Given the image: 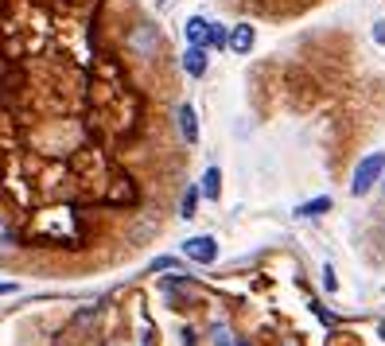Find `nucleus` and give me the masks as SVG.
<instances>
[{"mask_svg": "<svg viewBox=\"0 0 385 346\" xmlns=\"http://www.w3.org/2000/svg\"><path fill=\"white\" fill-rule=\"evenodd\" d=\"M381 175H385V152H370L366 160H362L358 168H354V183H351V191L362 199V194L374 191V183H377Z\"/></svg>", "mask_w": 385, "mask_h": 346, "instance_id": "nucleus-1", "label": "nucleus"}, {"mask_svg": "<svg viewBox=\"0 0 385 346\" xmlns=\"http://www.w3.org/2000/svg\"><path fill=\"white\" fill-rule=\"evenodd\" d=\"M183 253L191 257V261H199V265H214L218 261V241L207 237V234H199V237H191V241L183 245Z\"/></svg>", "mask_w": 385, "mask_h": 346, "instance_id": "nucleus-2", "label": "nucleus"}, {"mask_svg": "<svg viewBox=\"0 0 385 346\" xmlns=\"http://www.w3.org/2000/svg\"><path fill=\"white\" fill-rule=\"evenodd\" d=\"M109 206H133L136 203V183L129 175H117L113 183H109V194H105Z\"/></svg>", "mask_w": 385, "mask_h": 346, "instance_id": "nucleus-3", "label": "nucleus"}, {"mask_svg": "<svg viewBox=\"0 0 385 346\" xmlns=\"http://www.w3.org/2000/svg\"><path fill=\"white\" fill-rule=\"evenodd\" d=\"M129 47H133L136 55H152V51H156V27L141 24V27L133 32V39H129Z\"/></svg>", "mask_w": 385, "mask_h": 346, "instance_id": "nucleus-4", "label": "nucleus"}, {"mask_svg": "<svg viewBox=\"0 0 385 346\" xmlns=\"http://www.w3.org/2000/svg\"><path fill=\"white\" fill-rule=\"evenodd\" d=\"M253 39H257V32H253V27H249V24H237V27H234V32H230V35H226V43H230V47H234V51H237V55H249V47H253Z\"/></svg>", "mask_w": 385, "mask_h": 346, "instance_id": "nucleus-5", "label": "nucleus"}, {"mask_svg": "<svg viewBox=\"0 0 385 346\" xmlns=\"http://www.w3.org/2000/svg\"><path fill=\"white\" fill-rule=\"evenodd\" d=\"M183 70H187L191 78H202V74H207V47H187Z\"/></svg>", "mask_w": 385, "mask_h": 346, "instance_id": "nucleus-6", "label": "nucleus"}, {"mask_svg": "<svg viewBox=\"0 0 385 346\" xmlns=\"http://www.w3.org/2000/svg\"><path fill=\"white\" fill-rule=\"evenodd\" d=\"M179 133L187 136V144L199 140V121H195V109H191V105H179Z\"/></svg>", "mask_w": 385, "mask_h": 346, "instance_id": "nucleus-7", "label": "nucleus"}, {"mask_svg": "<svg viewBox=\"0 0 385 346\" xmlns=\"http://www.w3.org/2000/svg\"><path fill=\"white\" fill-rule=\"evenodd\" d=\"M327 211H331V199L319 194V199H311V203L296 206V218H319V214H327Z\"/></svg>", "mask_w": 385, "mask_h": 346, "instance_id": "nucleus-8", "label": "nucleus"}, {"mask_svg": "<svg viewBox=\"0 0 385 346\" xmlns=\"http://www.w3.org/2000/svg\"><path fill=\"white\" fill-rule=\"evenodd\" d=\"M183 35H187V43H191V47H202V39H207V20L191 16V20H187V27H183Z\"/></svg>", "mask_w": 385, "mask_h": 346, "instance_id": "nucleus-9", "label": "nucleus"}, {"mask_svg": "<svg viewBox=\"0 0 385 346\" xmlns=\"http://www.w3.org/2000/svg\"><path fill=\"white\" fill-rule=\"evenodd\" d=\"M218 191H222V171H218V168H210L207 175H202L199 194H207V199H218Z\"/></svg>", "mask_w": 385, "mask_h": 346, "instance_id": "nucleus-10", "label": "nucleus"}, {"mask_svg": "<svg viewBox=\"0 0 385 346\" xmlns=\"http://www.w3.org/2000/svg\"><path fill=\"white\" fill-rule=\"evenodd\" d=\"M202 47H226V24H210L207 20V39H202Z\"/></svg>", "mask_w": 385, "mask_h": 346, "instance_id": "nucleus-11", "label": "nucleus"}, {"mask_svg": "<svg viewBox=\"0 0 385 346\" xmlns=\"http://www.w3.org/2000/svg\"><path fill=\"white\" fill-rule=\"evenodd\" d=\"M98 312H101L98 304H93V307H82V312H78L74 319H70V327H86V323H93V319H98Z\"/></svg>", "mask_w": 385, "mask_h": 346, "instance_id": "nucleus-12", "label": "nucleus"}, {"mask_svg": "<svg viewBox=\"0 0 385 346\" xmlns=\"http://www.w3.org/2000/svg\"><path fill=\"white\" fill-rule=\"evenodd\" d=\"M195 206H199V191H187V194H183V203H179L183 218H195Z\"/></svg>", "mask_w": 385, "mask_h": 346, "instance_id": "nucleus-13", "label": "nucleus"}, {"mask_svg": "<svg viewBox=\"0 0 385 346\" xmlns=\"http://www.w3.org/2000/svg\"><path fill=\"white\" fill-rule=\"evenodd\" d=\"M323 288H327V292H335V288H339V280H335V269H331V265H327V269H323Z\"/></svg>", "mask_w": 385, "mask_h": 346, "instance_id": "nucleus-14", "label": "nucleus"}, {"mask_svg": "<svg viewBox=\"0 0 385 346\" xmlns=\"http://www.w3.org/2000/svg\"><path fill=\"white\" fill-rule=\"evenodd\" d=\"M214 346H234V338L226 335V327H214Z\"/></svg>", "mask_w": 385, "mask_h": 346, "instance_id": "nucleus-15", "label": "nucleus"}, {"mask_svg": "<svg viewBox=\"0 0 385 346\" xmlns=\"http://www.w3.org/2000/svg\"><path fill=\"white\" fill-rule=\"evenodd\" d=\"M152 269H159V272H168V269H176V257H159V261L152 265Z\"/></svg>", "mask_w": 385, "mask_h": 346, "instance_id": "nucleus-16", "label": "nucleus"}, {"mask_svg": "<svg viewBox=\"0 0 385 346\" xmlns=\"http://www.w3.org/2000/svg\"><path fill=\"white\" fill-rule=\"evenodd\" d=\"M12 241H16V237H12V229L0 222V249H4V245H12Z\"/></svg>", "mask_w": 385, "mask_h": 346, "instance_id": "nucleus-17", "label": "nucleus"}, {"mask_svg": "<svg viewBox=\"0 0 385 346\" xmlns=\"http://www.w3.org/2000/svg\"><path fill=\"white\" fill-rule=\"evenodd\" d=\"M179 338H183V346H195V331H191V327H187V331H183V335H179Z\"/></svg>", "mask_w": 385, "mask_h": 346, "instance_id": "nucleus-18", "label": "nucleus"}, {"mask_svg": "<svg viewBox=\"0 0 385 346\" xmlns=\"http://www.w3.org/2000/svg\"><path fill=\"white\" fill-rule=\"evenodd\" d=\"M374 39H377V43H385V24H374Z\"/></svg>", "mask_w": 385, "mask_h": 346, "instance_id": "nucleus-19", "label": "nucleus"}, {"mask_svg": "<svg viewBox=\"0 0 385 346\" xmlns=\"http://www.w3.org/2000/svg\"><path fill=\"white\" fill-rule=\"evenodd\" d=\"M0 292H16V284H0Z\"/></svg>", "mask_w": 385, "mask_h": 346, "instance_id": "nucleus-20", "label": "nucleus"}, {"mask_svg": "<svg viewBox=\"0 0 385 346\" xmlns=\"http://www.w3.org/2000/svg\"><path fill=\"white\" fill-rule=\"evenodd\" d=\"M381 338H385V323H381Z\"/></svg>", "mask_w": 385, "mask_h": 346, "instance_id": "nucleus-21", "label": "nucleus"}, {"mask_svg": "<svg viewBox=\"0 0 385 346\" xmlns=\"http://www.w3.org/2000/svg\"><path fill=\"white\" fill-rule=\"evenodd\" d=\"M237 346H249V342H237Z\"/></svg>", "mask_w": 385, "mask_h": 346, "instance_id": "nucleus-22", "label": "nucleus"}]
</instances>
